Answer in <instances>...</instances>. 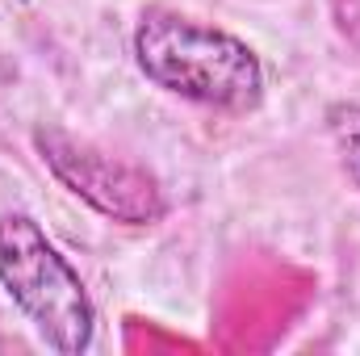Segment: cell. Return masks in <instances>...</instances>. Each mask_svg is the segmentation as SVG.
<instances>
[{
    "label": "cell",
    "mask_w": 360,
    "mask_h": 356,
    "mask_svg": "<svg viewBox=\"0 0 360 356\" xmlns=\"http://www.w3.org/2000/svg\"><path fill=\"white\" fill-rule=\"evenodd\" d=\"M139 72L155 89L180 101L210 105L222 113H252L264 101V63L260 55L205 21H193L172 8H147L130 38Z\"/></svg>",
    "instance_id": "1"
},
{
    "label": "cell",
    "mask_w": 360,
    "mask_h": 356,
    "mask_svg": "<svg viewBox=\"0 0 360 356\" xmlns=\"http://www.w3.org/2000/svg\"><path fill=\"white\" fill-rule=\"evenodd\" d=\"M0 289L46 348L80 356L96 340V306L72 260L25 210L0 214Z\"/></svg>",
    "instance_id": "2"
},
{
    "label": "cell",
    "mask_w": 360,
    "mask_h": 356,
    "mask_svg": "<svg viewBox=\"0 0 360 356\" xmlns=\"http://www.w3.org/2000/svg\"><path fill=\"white\" fill-rule=\"evenodd\" d=\"M34 151L46 164V172L72 197H80L89 210H96L109 222L151 227L168 214V197L147 168H139L122 155H109V151L92 147V143L59 130V126H38Z\"/></svg>",
    "instance_id": "3"
},
{
    "label": "cell",
    "mask_w": 360,
    "mask_h": 356,
    "mask_svg": "<svg viewBox=\"0 0 360 356\" xmlns=\"http://www.w3.org/2000/svg\"><path fill=\"white\" fill-rule=\"evenodd\" d=\"M323 122H327V134L335 143V155H340L344 172L360 193V101H331Z\"/></svg>",
    "instance_id": "4"
}]
</instances>
